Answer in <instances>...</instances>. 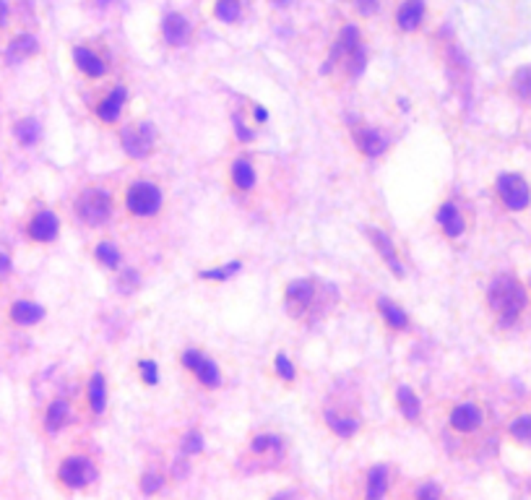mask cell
Returning <instances> with one entry per match:
<instances>
[{"instance_id":"obj_1","label":"cell","mask_w":531,"mask_h":500,"mask_svg":"<svg viewBox=\"0 0 531 500\" xmlns=\"http://www.w3.org/2000/svg\"><path fill=\"white\" fill-rule=\"evenodd\" d=\"M313 423L320 435L334 446H354L370 430V417L365 409L362 388L351 380H334L318 396L313 409Z\"/></svg>"},{"instance_id":"obj_2","label":"cell","mask_w":531,"mask_h":500,"mask_svg":"<svg viewBox=\"0 0 531 500\" xmlns=\"http://www.w3.org/2000/svg\"><path fill=\"white\" fill-rule=\"evenodd\" d=\"M52 487L65 498H94L104 482V451L89 435H73L68 446L55 456L50 472Z\"/></svg>"},{"instance_id":"obj_3","label":"cell","mask_w":531,"mask_h":500,"mask_svg":"<svg viewBox=\"0 0 531 500\" xmlns=\"http://www.w3.org/2000/svg\"><path fill=\"white\" fill-rule=\"evenodd\" d=\"M167 211H170V190L156 175L133 173L120 180L115 230L151 232L167 219Z\"/></svg>"},{"instance_id":"obj_4","label":"cell","mask_w":531,"mask_h":500,"mask_svg":"<svg viewBox=\"0 0 531 500\" xmlns=\"http://www.w3.org/2000/svg\"><path fill=\"white\" fill-rule=\"evenodd\" d=\"M120 175H99L78 182L68 199V219L86 235L115 230L118 222V193Z\"/></svg>"},{"instance_id":"obj_5","label":"cell","mask_w":531,"mask_h":500,"mask_svg":"<svg viewBox=\"0 0 531 500\" xmlns=\"http://www.w3.org/2000/svg\"><path fill=\"white\" fill-rule=\"evenodd\" d=\"M292 461V440L289 435L274 425H261L242 438L232 456L235 477L253 480L263 475H284Z\"/></svg>"},{"instance_id":"obj_6","label":"cell","mask_w":531,"mask_h":500,"mask_svg":"<svg viewBox=\"0 0 531 500\" xmlns=\"http://www.w3.org/2000/svg\"><path fill=\"white\" fill-rule=\"evenodd\" d=\"M175 373L185 388L198 399H216L227 388V368L222 357L198 342H185L172 354Z\"/></svg>"},{"instance_id":"obj_7","label":"cell","mask_w":531,"mask_h":500,"mask_svg":"<svg viewBox=\"0 0 531 500\" xmlns=\"http://www.w3.org/2000/svg\"><path fill=\"white\" fill-rule=\"evenodd\" d=\"M437 425L451 451L461 454L487 427V406L477 396H454L437 404Z\"/></svg>"},{"instance_id":"obj_8","label":"cell","mask_w":531,"mask_h":500,"mask_svg":"<svg viewBox=\"0 0 531 500\" xmlns=\"http://www.w3.org/2000/svg\"><path fill=\"white\" fill-rule=\"evenodd\" d=\"M404 475L394 461H365L339 477V500H396Z\"/></svg>"},{"instance_id":"obj_9","label":"cell","mask_w":531,"mask_h":500,"mask_svg":"<svg viewBox=\"0 0 531 500\" xmlns=\"http://www.w3.org/2000/svg\"><path fill=\"white\" fill-rule=\"evenodd\" d=\"M328 300L326 285L316 274L292 276L279 287V308L289 323L300 328H310L316 320L323 318Z\"/></svg>"},{"instance_id":"obj_10","label":"cell","mask_w":531,"mask_h":500,"mask_svg":"<svg viewBox=\"0 0 531 500\" xmlns=\"http://www.w3.org/2000/svg\"><path fill=\"white\" fill-rule=\"evenodd\" d=\"M222 185L240 208H253L263 196V164L250 149H237L227 159Z\"/></svg>"},{"instance_id":"obj_11","label":"cell","mask_w":531,"mask_h":500,"mask_svg":"<svg viewBox=\"0 0 531 500\" xmlns=\"http://www.w3.org/2000/svg\"><path fill=\"white\" fill-rule=\"evenodd\" d=\"M76 394L81 427L86 430L102 427L112 409V386L107 368L102 363H89V368L76 380Z\"/></svg>"},{"instance_id":"obj_12","label":"cell","mask_w":531,"mask_h":500,"mask_svg":"<svg viewBox=\"0 0 531 500\" xmlns=\"http://www.w3.org/2000/svg\"><path fill=\"white\" fill-rule=\"evenodd\" d=\"M86 118L94 128L115 133L130 118V87L123 78H110L96 84L94 92L86 96Z\"/></svg>"},{"instance_id":"obj_13","label":"cell","mask_w":531,"mask_h":500,"mask_svg":"<svg viewBox=\"0 0 531 500\" xmlns=\"http://www.w3.org/2000/svg\"><path fill=\"white\" fill-rule=\"evenodd\" d=\"M485 305L500 326H513L529 308V292L513 274H497L485 289Z\"/></svg>"},{"instance_id":"obj_14","label":"cell","mask_w":531,"mask_h":500,"mask_svg":"<svg viewBox=\"0 0 531 500\" xmlns=\"http://www.w3.org/2000/svg\"><path fill=\"white\" fill-rule=\"evenodd\" d=\"M112 136H115V144L120 149V154L136 167L138 164H149L162 149V133H159V128H156V123L151 118L130 115Z\"/></svg>"},{"instance_id":"obj_15","label":"cell","mask_w":531,"mask_h":500,"mask_svg":"<svg viewBox=\"0 0 531 500\" xmlns=\"http://www.w3.org/2000/svg\"><path fill=\"white\" fill-rule=\"evenodd\" d=\"M76 427H81L76 386L61 388L44 401L39 414H37V430L44 440H61Z\"/></svg>"},{"instance_id":"obj_16","label":"cell","mask_w":531,"mask_h":500,"mask_svg":"<svg viewBox=\"0 0 531 500\" xmlns=\"http://www.w3.org/2000/svg\"><path fill=\"white\" fill-rule=\"evenodd\" d=\"M388 406L394 420L406 430H427L430 427V406L422 391L404 378H394L388 383Z\"/></svg>"},{"instance_id":"obj_17","label":"cell","mask_w":531,"mask_h":500,"mask_svg":"<svg viewBox=\"0 0 531 500\" xmlns=\"http://www.w3.org/2000/svg\"><path fill=\"white\" fill-rule=\"evenodd\" d=\"M21 235L32 248H50L63 235V214L47 201L37 199L26 206L21 219Z\"/></svg>"},{"instance_id":"obj_18","label":"cell","mask_w":531,"mask_h":500,"mask_svg":"<svg viewBox=\"0 0 531 500\" xmlns=\"http://www.w3.org/2000/svg\"><path fill=\"white\" fill-rule=\"evenodd\" d=\"M360 235L365 237L368 248L373 250V256L383 263V268H386L388 274L394 276L396 282H406V276H409L406 258H404L401 245L396 242L394 235L388 232V227L377 225V222H362Z\"/></svg>"},{"instance_id":"obj_19","label":"cell","mask_w":531,"mask_h":500,"mask_svg":"<svg viewBox=\"0 0 531 500\" xmlns=\"http://www.w3.org/2000/svg\"><path fill=\"white\" fill-rule=\"evenodd\" d=\"M370 313H373V318L377 320L380 331H383L388 339H394V342H399V339H411L414 331H417V323L411 318L409 308L386 292L373 294Z\"/></svg>"},{"instance_id":"obj_20","label":"cell","mask_w":531,"mask_h":500,"mask_svg":"<svg viewBox=\"0 0 531 500\" xmlns=\"http://www.w3.org/2000/svg\"><path fill=\"white\" fill-rule=\"evenodd\" d=\"M346 130H349L351 151L360 156L362 162H380L394 149V138L383 125H375L370 120H351Z\"/></svg>"},{"instance_id":"obj_21","label":"cell","mask_w":531,"mask_h":500,"mask_svg":"<svg viewBox=\"0 0 531 500\" xmlns=\"http://www.w3.org/2000/svg\"><path fill=\"white\" fill-rule=\"evenodd\" d=\"M86 258H89V263H92L96 271H102L104 276L120 274L123 268L128 266V253H125L123 242L118 240V235L112 232V230L89 235Z\"/></svg>"},{"instance_id":"obj_22","label":"cell","mask_w":531,"mask_h":500,"mask_svg":"<svg viewBox=\"0 0 531 500\" xmlns=\"http://www.w3.org/2000/svg\"><path fill=\"white\" fill-rule=\"evenodd\" d=\"M430 222H432V232L437 235V240L451 242V245L469 235V214L461 206V201L454 196L437 201Z\"/></svg>"},{"instance_id":"obj_23","label":"cell","mask_w":531,"mask_h":500,"mask_svg":"<svg viewBox=\"0 0 531 500\" xmlns=\"http://www.w3.org/2000/svg\"><path fill=\"white\" fill-rule=\"evenodd\" d=\"M133 490H136L138 500H162L164 495L175 490L164 454L144 458V464L138 466L136 477H133Z\"/></svg>"},{"instance_id":"obj_24","label":"cell","mask_w":531,"mask_h":500,"mask_svg":"<svg viewBox=\"0 0 531 500\" xmlns=\"http://www.w3.org/2000/svg\"><path fill=\"white\" fill-rule=\"evenodd\" d=\"M70 63H73V70L78 76L84 78L89 87H96V84H104L112 78V61L110 55L94 44H73L70 47Z\"/></svg>"},{"instance_id":"obj_25","label":"cell","mask_w":531,"mask_h":500,"mask_svg":"<svg viewBox=\"0 0 531 500\" xmlns=\"http://www.w3.org/2000/svg\"><path fill=\"white\" fill-rule=\"evenodd\" d=\"M263 378L282 394H294L302 383V368L287 346H279L268 354L263 365Z\"/></svg>"},{"instance_id":"obj_26","label":"cell","mask_w":531,"mask_h":500,"mask_svg":"<svg viewBox=\"0 0 531 500\" xmlns=\"http://www.w3.org/2000/svg\"><path fill=\"white\" fill-rule=\"evenodd\" d=\"M492 190H495L500 206L506 208V211H513V214L526 211L529 204H531V185L526 182V177L518 175V173L497 175Z\"/></svg>"},{"instance_id":"obj_27","label":"cell","mask_w":531,"mask_h":500,"mask_svg":"<svg viewBox=\"0 0 531 500\" xmlns=\"http://www.w3.org/2000/svg\"><path fill=\"white\" fill-rule=\"evenodd\" d=\"M128 373H130V378L136 380V386L141 388V391H146V394H154V391H159L162 383H164L162 363H159L156 352L146 349V346L136 349V354L130 357Z\"/></svg>"},{"instance_id":"obj_28","label":"cell","mask_w":531,"mask_h":500,"mask_svg":"<svg viewBox=\"0 0 531 500\" xmlns=\"http://www.w3.org/2000/svg\"><path fill=\"white\" fill-rule=\"evenodd\" d=\"M396 500H454L443 480L437 475L404 477Z\"/></svg>"},{"instance_id":"obj_29","label":"cell","mask_w":531,"mask_h":500,"mask_svg":"<svg viewBox=\"0 0 531 500\" xmlns=\"http://www.w3.org/2000/svg\"><path fill=\"white\" fill-rule=\"evenodd\" d=\"M248 268V261L245 258H227V261H216V263H206V266H198L193 271V282L204 287H222L230 285L232 279H237Z\"/></svg>"},{"instance_id":"obj_30","label":"cell","mask_w":531,"mask_h":500,"mask_svg":"<svg viewBox=\"0 0 531 500\" xmlns=\"http://www.w3.org/2000/svg\"><path fill=\"white\" fill-rule=\"evenodd\" d=\"M44 318H47V308H44L42 302L32 300V297H16L6 308V320L13 328H21V331L42 326Z\"/></svg>"},{"instance_id":"obj_31","label":"cell","mask_w":531,"mask_h":500,"mask_svg":"<svg viewBox=\"0 0 531 500\" xmlns=\"http://www.w3.org/2000/svg\"><path fill=\"white\" fill-rule=\"evenodd\" d=\"M396 29L404 35H417L427 21V3L425 0H401L396 8Z\"/></svg>"},{"instance_id":"obj_32","label":"cell","mask_w":531,"mask_h":500,"mask_svg":"<svg viewBox=\"0 0 531 500\" xmlns=\"http://www.w3.org/2000/svg\"><path fill=\"white\" fill-rule=\"evenodd\" d=\"M172 451L198 461L206 454V432L198 425H182L172 438Z\"/></svg>"},{"instance_id":"obj_33","label":"cell","mask_w":531,"mask_h":500,"mask_svg":"<svg viewBox=\"0 0 531 500\" xmlns=\"http://www.w3.org/2000/svg\"><path fill=\"white\" fill-rule=\"evenodd\" d=\"M162 42L167 47H185L193 37V26H190L188 16L180 13V11H172L162 18Z\"/></svg>"},{"instance_id":"obj_34","label":"cell","mask_w":531,"mask_h":500,"mask_svg":"<svg viewBox=\"0 0 531 500\" xmlns=\"http://www.w3.org/2000/svg\"><path fill=\"white\" fill-rule=\"evenodd\" d=\"M230 130H232V141L240 149H250L253 144H258V138H261V128H256V125L248 120V115L242 113V107L230 110Z\"/></svg>"},{"instance_id":"obj_35","label":"cell","mask_w":531,"mask_h":500,"mask_svg":"<svg viewBox=\"0 0 531 500\" xmlns=\"http://www.w3.org/2000/svg\"><path fill=\"white\" fill-rule=\"evenodd\" d=\"M11 136H13V141H16L21 149H35V146L42 144L44 128H42V123L37 120V118L24 115V118L13 120V125H11Z\"/></svg>"},{"instance_id":"obj_36","label":"cell","mask_w":531,"mask_h":500,"mask_svg":"<svg viewBox=\"0 0 531 500\" xmlns=\"http://www.w3.org/2000/svg\"><path fill=\"white\" fill-rule=\"evenodd\" d=\"M37 52H39V39L35 35H29V32H21V35L11 37V42L6 44L3 55H6V61L11 65H18V63L32 61Z\"/></svg>"},{"instance_id":"obj_37","label":"cell","mask_w":531,"mask_h":500,"mask_svg":"<svg viewBox=\"0 0 531 500\" xmlns=\"http://www.w3.org/2000/svg\"><path fill=\"white\" fill-rule=\"evenodd\" d=\"M508 438L513 440L516 446L531 449V412L516 414L513 420L508 423Z\"/></svg>"},{"instance_id":"obj_38","label":"cell","mask_w":531,"mask_h":500,"mask_svg":"<svg viewBox=\"0 0 531 500\" xmlns=\"http://www.w3.org/2000/svg\"><path fill=\"white\" fill-rule=\"evenodd\" d=\"M214 18L219 24H240L242 18V0H214V8H211Z\"/></svg>"},{"instance_id":"obj_39","label":"cell","mask_w":531,"mask_h":500,"mask_svg":"<svg viewBox=\"0 0 531 500\" xmlns=\"http://www.w3.org/2000/svg\"><path fill=\"white\" fill-rule=\"evenodd\" d=\"M511 89L518 99H531V65H523L511 78Z\"/></svg>"},{"instance_id":"obj_40","label":"cell","mask_w":531,"mask_h":500,"mask_svg":"<svg viewBox=\"0 0 531 500\" xmlns=\"http://www.w3.org/2000/svg\"><path fill=\"white\" fill-rule=\"evenodd\" d=\"M242 107V113L248 115V120L256 125V128H266L268 125V120H271V113L266 110L263 104H258V102H245L240 104Z\"/></svg>"},{"instance_id":"obj_41","label":"cell","mask_w":531,"mask_h":500,"mask_svg":"<svg viewBox=\"0 0 531 500\" xmlns=\"http://www.w3.org/2000/svg\"><path fill=\"white\" fill-rule=\"evenodd\" d=\"M263 500H305V492L297 485H284V487L274 490L271 495H266Z\"/></svg>"},{"instance_id":"obj_42","label":"cell","mask_w":531,"mask_h":500,"mask_svg":"<svg viewBox=\"0 0 531 500\" xmlns=\"http://www.w3.org/2000/svg\"><path fill=\"white\" fill-rule=\"evenodd\" d=\"M11 274H13V256L0 248V282L11 279Z\"/></svg>"},{"instance_id":"obj_43","label":"cell","mask_w":531,"mask_h":500,"mask_svg":"<svg viewBox=\"0 0 531 500\" xmlns=\"http://www.w3.org/2000/svg\"><path fill=\"white\" fill-rule=\"evenodd\" d=\"M354 8H357L360 16L368 18V16H373V13H377V0H357Z\"/></svg>"},{"instance_id":"obj_44","label":"cell","mask_w":531,"mask_h":500,"mask_svg":"<svg viewBox=\"0 0 531 500\" xmlns=\"http://www.w3.org/2000/svg\"><path fill=\"white\" fill-rule=\"evenodd\" d=\"M8 18H11V8H8V3L6 0H0V29L8 24Z\"/></svg>"},{"instance_id":"obj_45","label":"cell","mask_w":531,"mask_h":500,"mask_svg":"<svg viewBox=\"0 0 531 500\" xmlns=\"http://www.w3.org/2000/svg\"><path fill=\"white\" fill-rule=\"evenodd\" d=\"M268 3H271L274 8H292L297 0H268Z\"/></svg>"},{"instance_id":"obj_46","label":"cell","mask_w":531,"mask_h":500,"mask_svg":"<svg viewBox=\"0 0 531 500\" xmlns=\"http://www.w3.org/2000/svg\"><path fill=\"white\" fill-rule=\"evenodd\" d=\"M112 0H94V6H99V8H104V6H110Z\"/></svg>"},{"instance_id":"obj_47","label":"cell","mask_w":531,"mask_h":500,"mask_svg":"<svg viewBox=\"0 0 531 500\" xmlns=\"http://www.w3.org/2000/svg\"><path fill=\"white\" fill-rule=\"evenodd\" d=\"M344 3H351V6H354V3H357V0H344Z\"/></svg>"},{"instance_id":"obj_48","label":"cell","mask_w":531,"mask_h":500,"mask_svg":"<svg viewBox=\"0 0 531 500\" xmlns=\"http://www.w3.org/2000/svg\"><path fill=\"white\" fill-rule=\"evenodd\" d=\"M529 289H531V279H529Z\"/></svg>"},{"instance_id":"obj_49","label":"cell","mask_w":531,"mask_h":500,"mask_svg":"<svg viewBox=\"0 0 531 500\" xmlns=\"http://www.w3.org/2000/svg\"><path fill=\"white\" fill-rule=\"evenodd\" d=\"M0 175H3V173H0Z\"/></svg>"}]
</instances>
